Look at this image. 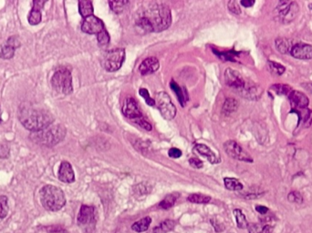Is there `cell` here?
<instances>
[{
	"label": "cell",
	"instance_id": "cell-11",
	"mask_svg": "<svg viewBox=\"0 0 312 233\" xmlns=\"http://www.w3.org/2000/svg\"><path fill=\"white\" fill-rule=\"evenodd\" d=\"M21 46V42L18 37L11 36L0 47V58L2 59H11L15 56L16 48Z\"/></svg>",
	"mask_w": 312,
	"mask_h": 233
},
{
	"label": "cell",
	"instance_id": "cell-44",
	"mask_svg": "<svg viewBox=\"0 0 312 233\" xmlns=\"http://www.w3.org/2000/svg\"><path fill=\"white\" fill-rule=\"evenodd\" d=\"M212 224H213V227L216 229V231H217V233H220V232H222L224 231V227L221 226V224H219V223H217V221L215 220H211Z\"/></svg>",
	"mask_w": 312,
	"mask_h": 233
},
{
	"label": "cell",
	"instance_id": "cell-26",
	"mask_svg": "<svg viewBox=\"0 0 312 233\" xmlns=\"http://www.w3.org/2000/svg\"><path fill=\"white\" fill-rule=\"evenodd\" d=\"M225 186L229 191H236L243 190V184L235 178H225Z\"/></svg>",
	"mask_w": 312,
	"mask_h": 233
},
{
	"label": "cell",
	"instance_id": "cell-18",
	"mask_svg": "<svg viewBox=\"0 0 312 233\" xmlns=\"http://www.w3.org/2000/svg\"><path fill=\"white\" fill-rule=\"evenodd\" d=\"M289 100L291 101V105L294 108H299V109H306L309 104L310 101L307 96L304 93H302L301 91L298 90H292L290 95H289Z\"/></svg>",
	"mask_w": 312,
	"mask_h": 233
},
{
	"label": "cell",
	"instance_id": "cell-1",
	"mask_svg": "<svg viewBox=\"0 0 312 233\" xmlns=\"http://www.w3.org/2000/svg\"><path fill=\"white\" fill-rule=\"evenodd\" d=\"M172 23L169 6L162 3H152L139 14L135 27L141 34L161 32L167 29Z\"/></svg>",
	"mask_w": 312,
	"mask_h": 233
},
{
	"label": "cell",
	"instance_id": "cell-34",
	"mask_svg": "<svg viewBox=\"0 0 312 233\" xmlns=\"http://www.w3.org/2000/svg\"><path fill=\"white\" fill-rule=\"evenodd\" d=\"M269 68H270V71L277 76H281L286 70L284 66H282L281 64L277 63V62H273V61L269 62Z\"/></svg>",
	"mask_w": 312,
	"mask_h": 233
},
{
	"label": "cell",
	"instance_id": "cell-49",
	"mask_svg": "<svg viewBox=\"0 0 312 233\" xmlns=\"http://www.w3.org/2000/svg\"><path fill=\"white\" fill-rule=\"evenodd\" d=\"M310 6H311V9H312V4H311V5H310Z\"/></svg>",
	"mask_w": 312,
	"mask_h": 233
},
{
	"label": "cell",
	"instance_id": "cell-38",
	"mask_svg": "<svg viewBox=\"0 0 312 233\" xmlns=\"http://www.w3.org/2000/svg\"><path fill=\"white\" fill-rule=\"evenodd\" d=\"M289 201L291 202H294L297 204H302L303 202V198H302V194L299 192V191H292L289 196H288Z\"/></svg>",
	"mask_w": 312,
	"mask_h": 233
},
{
	"label": "cell",
	"instance_id": "cell-10",
	"mask_svg": "<svg viewBox=\"0 0 312 233\" xmlns=\"http://www.w3.org/2000/svg\"><path fill=\"white\" fill-rule=\"evenodd\" d=\"M77 221H78V224L81 227L94 225L97 222L95 208L93 206L82 205L80 207Z\"/></svg>",
	"mask_w": 312,
	"mask_h": 233
},
{
	"label": "cell",
	"instance_id": "cell-48",
	"mask_svg": "<svg viewBox=\"0 0 312 233\" xmlns=\"http://www.w3.org/2000/svg\"><path fill=\"white\" fill-rule=\"evenodd\" d=\"M2 122V117H1V111H0V123Z\"/></svg>",
	"mask_w": 312,
	"mask_h": 233
},
{
	"label": "cell",
	"instance_id": "cell-29",
	"mask_svg": "<svg viewBox=\"0 0 312 233\" xmlns=\"http://www.w3.org/2000/svg\"><path fill=\"white\" fill-rule=\"evenodd\" d=\"M175 222L172 220H166L164 223H161L159 227L154 230V233H166L175 228Z\"/></svg>",
	"mask_w": 312,
	"mask_h": 233
},
{
	"label": "cell",
	"instance_id": "cell-5",
	"mask_svg": "<svg viewBox=\"0 0 312 233\" xmlns=\"http://www.w3.org/2000/svg\"><path fill=\"white\" fill-rule=\"evenodd\" d=\"M51 85L54 90L58 93L64 95H69L73 91L72 87V77L67 69H60L57 70L51 79Z\"/></svg>",
	"mask_w": 312,
	"mask_h": 233
},
{
	"label": "cell",
	"instance_id": "cell-4",
	"mask_svg": "<svg viewBox=\"0 0 312 233\" xmlns=\"http://www.w3.org/2000/svg\"><path fill=\"white\" fill-rule=\"evenodd\" d=\"M40 202L48 212H58L66 204V198L63 191L58 187L46 185L39 191Z\"/></svg>",
	"mask_w": 312,
	"mask_h": 233
},
{
	"label": "cell",
	"instance_id": "cell-43",
	"mask_svg": "<svg viewBox=\"0 0 312 233\" xmlns=\"http://www.w3.org/2000/svg\"><path fill=\"white\" fill-rule=\"evenodd\" d=\"M169 156L174 159H178L182 156V151L178 148H173L169 150Z\"/></svg>",
	"mask_w": 312,
	"mask_h": 233
},
{
	"label": "cell",
	"instance_id": "cell-40",
	"mask_svg": "<svg viewBox=\"0 0 312 233\" xmlns=\"http://www.w3.org/2000/svg\"><path fill=\"white\" fill-rule=\"evenodd\" d=\"M228 8H229V10L236 15H239L241 13L239 5H238V2H236V1H230L228 3Z\"/></svg>",
	"mask_w": 312,
	"mask_h": 233
},
{
	"label": "cell",
	"instance_id": "cell-31",
	"mask_svg": "<svg viewBox=\"0 0 312 233\" xmlns=\"http://www.w3.org/2000/svg\"><path fill=\"white\" fill-rule=\"evenodd\" d=\"M271 90H273L278 95H290L291 91V86L286 84H276L271 87Z\"/></svg>",
	"mask_w": 312,
	"mask_h": 233
},
{
	"label": "cell",
	"instance_id": "cell-28",
	"mask_svg": "<svg viewBox=\"0 0 312 233\" xmlns=\"http://www.w3.org/2000/svg\"><path fill=\"white\" fill-rule=\"evenodd\" d=\"M238 101H236L235 99H228L227 101H225L224 103V106H223V113L225 115H230L231 113L236 112L237 109H238Z\"/></svg>",
	"mask_w": 312,
	"mask_h": 233
},
{
	"label": "cell",
	"instance_id": "cell-37",
	"mask_svg": "<svg viewBox=\"0 0 312 233\" xmlns=\"http://www.w3.org/2000/svg\"><path fill=\"white\" fill-rule=\"evenodd\" d=\"M139 94L145 100V102L147 103V105H149V106H154L155 105V101L150 97L148 90H145V89H141V90H139Z\"/></svg>",
	"mask_w": 312,
	"mask_h": 233
},
{
	"label": "cell",
	"instance_id": "cell-42",
	"mask_svg": "<svg viewBox=\"0 0 312 233\" xmlns=\"http://www.w3.org/2000/svg\"><path fill=\"white\" fill-rule=\"evenodd\" d=\"M189 163H190L191 166H192L193 168H195V169H202L203 166H204V163L202 162L201 160L196 159V158H193V159H189Z\"/></svg>",
	"mask_w": 312,
	"mask_h": 233
},
{
	"label": "cell",
	"instance_id": "cell-39",
	"mask_svg": "<svg viewBox=\"0 0 312 233\" xmlns=\"http://www.w3.org/2000/svg\"><path fill=\"white\" fill-rule=\"evenodd\" d=\"M134 122H135L136 124H138L140 127H143V128L148 130V131H151V130H152V125H151L145 118H143V117H141V118H139L137 120H135Z\"/></svg>",
	"mask_w": 312,
	"mask_h": 233
},
{
	"label": "cell",
	"instance_id": "cell-27",
	"mask_svg": "<svg viewBox=\"0 0 312 233\" xmlns=\"http://www.w3.org/2000/svg\"><path fill=\"white\" fill-rule=\"evenodd\" d=\"M233 213L234 216L236 218V222H237L238 228L248 229L249 223H248L247 218L245 216L242 211L239 209H236V210H234Z\"/></svg>",
	"mask_w": 312,
	"mask_h": 233
},
{
	"label": "cell",
	"instance_id": "cell-30",
	"mask_svg": "<svg viewBox=\"0 0 312 233\" xmlns=\"http://www.w3.org/2000/svg\"><path fill=\"white\" fill-rule=\"evenodd\" d=\"M211 201V197L204 195V194H192L188 197V202L192 203H196V204H207Z\"/></svg>",
	"mask_w": 312,
	"mask_h": 233
},
{
	"label": "cell",
	"instance_id": "cell-12",
	"mask_svg": "<svg viewBox=\"0 0 312 233\" xmlns=\"http://www.w3.org/2000/svg\"><path fill=\"white\" fill-rule=\"evenodd\" d=\"M81 30L90 35H93V34L98 35L101 32L105 30V26L100 18L92 15V16L84 18L81 25Z\"/></svg>",
	"mask_w": 312,
	"mask_h": 233
},
{
	"label": "cell",
	"instance_id": "cell-36",
	"mask_svg": "<svg viewBox=\"0 0 312 233\" xmlns=\"http://www.w3.org/2000/svg\"><path fill=\"white\" fill-rule=\"evenodd\" d=\"M97 40L101 46H106L107 44H109L110 42V35L106 30H103L100 34L97 35Z\"/></svg>",
	"mask_w": 312,
	"mask_h": 233
},
{
	"label": "cell",
	"instance_id": "cell-46",
	"mask_svg": "<svg viewBox=\"0 0 312 233\" xmlns=\"http://www.w3.org/2000/svg\"><path fill=\"white\" fill-rule=\"evenodd\" d=\"M254 4V0H243V1H241V5H244L245 7H250Z\"/></svg>",
	"mask_w": 312,
	"mask_h": 233
},
{
	"label": "cell",
	"instance_id": "cell-3",
	"mask_svg": "<svg viewBox=\"0 0 312 233\" xmlns=\"http://www.w3.org/2000/svg\"><path fill=\"white\" fill-rule=\"evenodd\" d=\"M66 136V128L62 125H50L37 132H31L29 138L34 143L53 147L61 142Z\"/></svg>",
	"mask_w": 312,
	"mask_h": 233
},
{
	"label": "cell",
	"instance_id": "cell-9",
	"mask_svg": "<svg viewBox=\"0 0 312 233\" xmlns=\"http://www.w3.org/2000/svg\"><path fill=\"white\" fill-rule=\"evenodd\" d=\"M225 151L227 152L229 157L235 159H238L240 161L246 162H253V159L247 153L239 144L237 143L234 140H228L224 144Z\"/></svg>",
	"mask_w": 312,
	"mask_h": 233
},
{
	"label": "cell",
	"instance_id": "cell-16",
	"mask_svg": "<svg viewBox=\"0 0 312 233\" xmlns=\"http://www.w3.org/2000/svg\"><path fill=\"white\" fill-rule=\"evenodd\" d=\"M58 180L64 183H72L75 181L74 170L68 161H62L58 172Z\"/></svg>",
	"mask_w": 312,
	"mask_h": 233
},
{
	"label": "cell",
	"instance_id": "cell-24",
	"mask_svg": "<svg viewBox=\"0 0 312 233\" xmlns=\"http://www.w3.org/2000/svg\"><path fill=\"white\" fill-rule=\"evenodd\" d=\"M79 14L84 18L88 16L93 15V5L90 1H79Z\"/></svg>",
	"mask_w": 312,
	"mask_h": 233
},
{
	"label": "cell",
	"instance_id": "cell-23",
	"mask_svg": "<svg viewBox=\"0 0 312 233\" xmlns=\"http://www.w3.org/2000/svg\"><path fill=\"white\" fill-rule=\"evenodd\" d=\"M152 223V219L150 217H145L138 221L132 225V230L136 233H144L148 230Z\"/></svg>",
	"mask_w": 312,
	"mask_h": 233
},
{
	"label": "cell",
	"instance_id": "cell-8",
	"mask_svg": "<svg viewBox=\"0 0 312 233\" xmlns=\"http://www.w3.org/2000/svg\"><path fill=\"white\" fill-rule=\"evenodd\" d=\"M155 104L164 118L167 120H171L175 117L176 115V108L173 104L171 98L166 92H164V91L159 92L156 95Z\"/></svg>",
	"mask_w": 312,
	"mask_h": 233
},
{
	"label": "cell",
	"instance_id": "cell-14",
	"mask_svg": "<svg viewBox=\"0 0 312 233\" xmlns=\"http://www.w3.org/2000/svg\"><path fill=\"white\" fill-rule=\"evenodd\" d=\"M291 55L298 59H312V46L306 43H297L291 49Z\"/></svg>",
	"mask_w": 312,
	"mask_h": 233
},
{
	"label": "cell",
	"instance_id": "cell-47",
	"mask_svg": "<svg viewBox=\"0 0 312 233\" xmlns=\"http://www.w3.org/2000/svg\"><path fill=\"white\" fill-rule=\"evenodd\" d=\"M66 233V232H56V233Z\"/></svg>",
	"mask_w": 312,
	"mask_h": 233
},
{
	"label": "cell",
	"instance_id": "cell-15",
	"mask_svg": "<svg viewBox=\"0 0 312 233\" xmlns=\"http://www.w3.org/2000/svg\"><path fill=\"white\" fill-rule=\"evenodd\" d=\"M225 80L227 85L233 89H244L245 80L238 71L232 69H228L225 72Z\"/></svg>",
	"mask_w": 312,
	"mask_h": 233
},
{
	"label": "cell",
	"instance_id": "cell-21",
	"mask_svg": "<svg viewBox=\"0 0 312 233\" xmlns=\"http://www.w3.org/2000/svg\"><path fill=\"white\" fill-rule=\"evenodd\" d=\"M276 48L281 54H291V49L295 44L287 37H279L275 40Z\"/></svg>",
	"mask_w": 312,
	"mask_h": 233
},
{
	"label": "cell",
	"instance_id": "cell-20",
	"mask_svg": "<svg viewBox=\"0 0 312 233\" xmlns=\"http://www.w3.org/2000/svg\"><path fill=\"white\" fill-rule=\"evenodd\" d=\"M196 148V150L198 153L202 155L203 157L207 158L208 159V161L211 162L212 164H217V163L220 162V159L217 158L216 154L214 153L210 149V148H208L206 145L197 144V145H196V148Z\"/></svg>",
	"mask_w": 312,
	"mask_h": 233
},
{
	"label": "cell",
	"instance_id": "cell-17",
	"mask_svg": "<svg viewBox=\"0 0 312 233\" xmlns=\"http://www.w3.org/2000/svg\"><path fill=\"white\" fill-rule=\"evenodd\" d=\"M46 1H38L35 0L32 2V9L30 13L28 14L27 16V20L28 23L32 26H36L37 24H39L41 22V10H42L43 5H45Z\"/></svg>",
	"mask_w": 312,
	"mask_h": 233
},
{
	"label": "cell",
	"instance_id": "cell-6",
	"mask_svg": "<svg viewBox=\"0 0 312 233\" xmlns=\"http://www.w3.org/2000/svg\"><path fill=\"white\" fill-rule=\"evenodd\" d=\"M277 19L282 24H289L296 18L300 12V5L296 2L281 1L276 7Z\"/></svg>",
	"mask_w": 312,
	"mask_h": 233
},
{
	"label": "cell",
	"instance_id": "cell-41",
	"mask_svg": "<svg viewBox=\"0 0 312 233\" xmlns=\"http://www.w3.org/2000/svg\"><path fill=\"white\" fill-rule=\"evenodd\" d=\"M9 155V148L7 145H0V158L5 159Z\"/></svg>",
	"mask_w": 312,
	"mask_h": 233
},
{
	"label": "cell",
	"instance_id": "cell-35",
	"mask_svg": "<svg viewBox=\"0 0 312 233\" xmlns=\"http://www.w3.org/2000/svg\"><path fill=\"white\" fill-rule=\"evenodd\" d=\"M128 1H110L109 5L111 6V10L114 11L117 14L122 13L125 5H128Z\"/></svg>",
	"mask_w": 312,
	"mask_h": 233
},
{
	"label": "cell",
	"instance_id": "cell-13",
	"mask_svg": "<svg viewBox=\"0 0 312 233\" xmlns=\"http://www.w3.org/2000/svg\"><path fill=\"white\" fill-rule=\"evenodd\" d=\"M122 113L128 118L133 119L134 121L143 117V114L140 111V108L136 101L132 98H127L122 105Z\"/></svg>",
	"mask_w": 312,
	"mask_h": 233
},
{
	"label": "cell",
	"instance_id": "cell-45",
	"mask_svg": "<svg viewBox=\"0 0 312 233\" xmlns=\"http://www.w3.org/2000/svg\"><path fill=\"white\" fill-rule=\"evenodd\" d=\"M256 211L260 213V214L265 215V214H267L269 212V208L268 207L260 206H260L256 207Z\"/></svg>",
	"mask_w": 312,
	"mask_h": 233
},
{
	"label": "cell",
	"instance_id": "cell-22",
	"mask_svg": "<svg viewBox=\"0 0 312 233\" xmlns=\"http://www.w3.org/2000/svg\"><path fill=\"white\" fill-rule=\"evenodd\" d=\"M170 86H171L172 90L175 91V94L177 96V99L180 102L181 106L185 107V104H186V101L188 100V97L186 95V90L185 89L180 88L179 86L175 83L174 80L170 83Z\"/></svg>",
	"mask_w": 312,
	"mask_h": 233
},
{
	"label": "cell",
	"instance_id": "cell-7",
	"mask_svg": "<svg viewBox=\"0 0 312 233\" xmlns=\"http://www.w3.org/2000/svg\"><path fill=\"white\" fill-rule=\"evenodd\" d=\"M125 58V51L122 48H117L113 50L107 51L101 59V64L103 68L109 71L113 72L121 69L122 63Z\"/></svg>",
	"mask_w": 312,
	"mask_h": 233
},
{
	"label": "cell",
	"instance_id": "cell-33",
	"mask_svg": "<svg viewBox=\"0 0 312 233\" xmlns=\"http://www.w3.org/2000/svg\"><path fill=\"white\" fill-rule=\"evenodd\" d=\"M176 202V197L174 195H167L162 202L159 203V208L163 210H168L174 206Z\"/></svg>",
	"mask_w": 312,
	"mask_h": 233
},
{
	"label": "cell",
	"instance_id": "cell-32",
	"mask_svg": "<svg viewBox=\"0 0 312 233\" xmlns=\"http://www.w3.org/2000/svg\"><path fill=\"white\" fill-rule=\"evenodd\" d=\"M8 213V200L7 197L0 196V222L6 217Z\"/></svg>",
	"mask_w": 312,
	"mask_h": 233
},
{
	"label": "cell",
	"instance_id": "cell-25",
	"mask_svg": "<svg viewBox=\"0 0 312 233\" xmlns=\"http://www.w3.org/2000/svg\"><path fill=\"white\" fill-rule=\"evenodd\" d=\"M248 229L249 233H272L274 228L269 224H250Z\"/></svg>",
	"mask_w": 312,
	"mask_h": 233
},
{
	"label": "cell",
	"instance_id": "cell-2",
	"mask_svg": "<svg viewBox=\"0 0 312 233\" xmlns=\"http://www.w3.org/2000/svg\"><path fill=\"white\" fill-rule=\"evenodd\" d=\"M18 119L23 127L31 132L42 130L52 125L54 117L47 110L32 106H22L18 110Z\"/></svg>",
	"mask_w": 312,
	"mask_h": 233
},
{
	"label": "cell",
	"instance_id": "cell-19",
	"mask_svg": "<svg viewBox=\"0 0 312 233\" xmlns=\"http://www.w3.org/2000/svg\"><path fill=\"white\" fill-rule=\"evenodd\" d=\"M159 60L154 57H150L144 59L139 67V71L142 75H148L157 71L159 69Z\"/></svg>",
	"mask_w": 312,
	"mask_h": 233
}]
</instances>
